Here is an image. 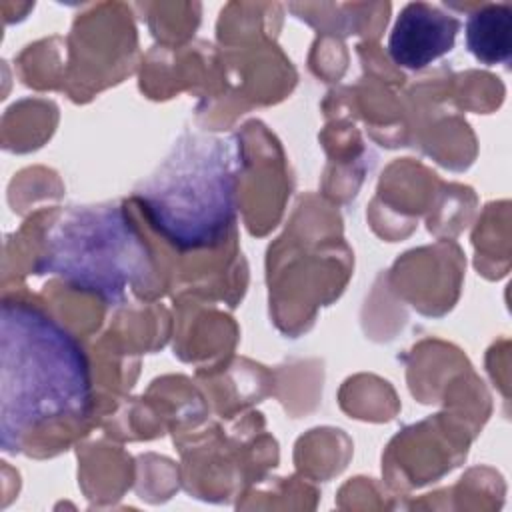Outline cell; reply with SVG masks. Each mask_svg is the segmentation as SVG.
Here are the masks:
<instances>
[{
    "mask_svg": "<svg viewBox=\"0 0 512 512\" xmlns=\"http://www.w3.org/2000/svg\"><path fill=\"white\" fill-rule=\"evenodd\" d=\"M92 378L80 342L52 316L26 302H4L0 316L2 450L16 452L32 428L84 418Z\"/></svg>",
    "mask_w": 512,
    "mask_h": 512,
    "instance_id": "cell-1",
    "label": "cell"
},
{
    "mask_svg": "<svg viewBox=\"0 0 512 512\" xmlns=\"http://www.w3.org/2000/svg\"><path fill=\"white\" fill-rule=\"evenodd\" d=\"M240 168L236 142L184 130L132 196L150 226L178 250L212 248L236 220Z\"/></svg>",
    "mask_w": 512,
    "mask_h": 512,
    "instance_id": "cell-2",
    "label": "cell"
},
{
    "mask_svg": "<svg viewBox=\"0 0 512 512\" xmlns=\"http://www.w3.org/2000/svg\"><path fill=\"white\" fill-rule=\"evenodd\" d=\"M150 250L128 212L114 202L76 204L48 226L36 274H50L106 304L124 300L150 272Z\"/></svg>",
    "mask_w": 512,
    "mask_h": 512,
    "instance_id": "cell-3",
    "label": "cell"
},
{
    "mask_svg": "<svg viewBox=\"0 0 512 512\" xmlns=\"http://www.w3.org/2000/svg\"><path fill=\"white\" fill-rule=\"evenodd\" d=\"M460 20L428 2H410L398 14L390 38V60L406 70H422L454 48Z\"/></svg>",
    "mask_w": 512,
    "mask_h": 512,
    "instance_id": "cell-4",
    "label": "cell"
},
{
    "mask_svg": "<svg viewBox=\"0 0 512 512\" xmlns=\"http://www.w3.org/2000/svg\"><path fill=\"white\" fill-rule=\"evenodd\" d=\"M512 6L486 4L474 10L466 22V44L470 54L486 64L508 62L512 50Z\"/></svg>",
    "mask_w": 512,
    "mask_h": 512,
    "instance_id": "cell-5",
    "label": "cell"
}]
</instances>
